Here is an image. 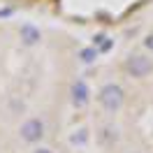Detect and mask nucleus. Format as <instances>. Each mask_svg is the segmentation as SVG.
<instances>
[{
	"label": "nucleus",
	"instance_id": "f03ea898",
	"mask_svg": "<svg viewBox=\"0 0 153 153\" xmlns=\"http://www.w3.org/2000/svg\"><path fill=\"white\" fill-rule=\"evenodd\" d=\"M125 70H128V74L134 76V79H142V76L151 74L153 72V60L151 58L142 56V53H134L125 60Z\"/></svg>",
	"mask_w": 153,
	"mask_h": 153
},
{
	"label": "nucleus",
	"instance_id": "6e6552de",
	"mask_svg": "<svg viewBox=\"0 0 153 153\" xmlns=\"http://www.w3.org/2000/svg\"><path fill=\"white\" fill-rule=\"evenodd\" d=\"M84 132H86V130H79V134H76V137H70V139H72V142H76V144L84 142V139H86V134H84Z\"/></svg>",
	"mask_w": 153,
	"mask_h": 153
},
{
	"label": "nucleus",
	"instance_id": "39448f33",
	"mask_svg": "<svg viewBox=\"0 0 153 153\" xmlns=\"http://www.w3.org/2000/svg\"><path fill=\"white\" fill-rule=\"evenodd\" d=\"M19 35H21V39H23V44H28V47L39 42V30L35 28V26H21Z\"/></svg>",
	"mask_w": 153,
	"mask_h": 153
},
{
	"label": "nucleus",
	"instance_id": "0eeeda50",
	"mask_svg": "<svg viewBox=\"0 0 153 153\" xmlns=\"http://www.w3.org/2000/svg\"><path fill=\"white\" fill-rule=\"evenodd\" d=\"M144 47L149 49V51H153V33H151V35H146V39H144Z\"/></svg>",
	"mask_w": 153,
	"mask_h": 153
},
{
	"label": "nucleus",
	"instance_id": "20e7f679",
	"mask_svg": "<svg viewBox=\"0 0 153 153\" xmlns=\"http://www.w3.org/2000/svg\"><path fill=\"white\" fill-rule=\"evenodd\" d=\"M86 102H88V86L84 81H74L72 84V105L84 107Z\"/></svg>",
	"mask_w": 153,
	"mask_h": 153
},
{
	"label": "nucleus",
	"instance_id": "1a4fd4ad",
	"mask_svg": "<svg viewBox=\"0 0 153 153\" xmlns=\"http://www.w3.org/2000/svg\"><path fill=\"white\" fill-rule=\"evenodd\" d=\"M33 153H51L49 149H37V151H33Z\"/></svg>",
	"mask_w": 153,
	"mask_h": 153
},
{
	"label": "nucleus",
	"instance_id": "423d86ee",
	"mask_svg": "<svg viewBox=\"0 0 153 153\" xmlns=\"http://www.w3.org/2000/svg\"><path fill=\"white\" fill-rule=\"evenodd\" d=\"M95 56H97L95 49H84V51H81V60H84V63H93Z\"/></svg>",
	"mask_w": 153,
	"mask_h": 153
},
{
	"label": "nucleus",
	"instance_id": "f257e3e1",
	"mask_svg": "<svg viewBox=\"0 0 153 153\" xmlns=\"http://www.w3.org/2000/svg\"><path fill=\"white\" fill-rule=\"evenodd\" d=\"M97 100H100V105H102L105 111L114 114V111H118V109L123 107V102H125V91L118 86V84H107V86L100 88Z\"/></svg>",
	"mask_w": 153,
	"mask_h": 153
},
{
	"label": "nucleus",
	"instance_id": "7ed1b4c3",
	"mask_svg": "<svg viewBox=\"0 0 153 153\" xmlns=\"http://www.w3.org/2000/svg\"><path fill=\"white\" fill-rule=\"evenodd\" d=\"M19 134H21V139L28 142V144L39 142L44 137V123H42V118H28V121H23V125L19 128Z\"/></svg>",
	"mask_w": 153,
	"mask_h": 153
}]
</instances>
